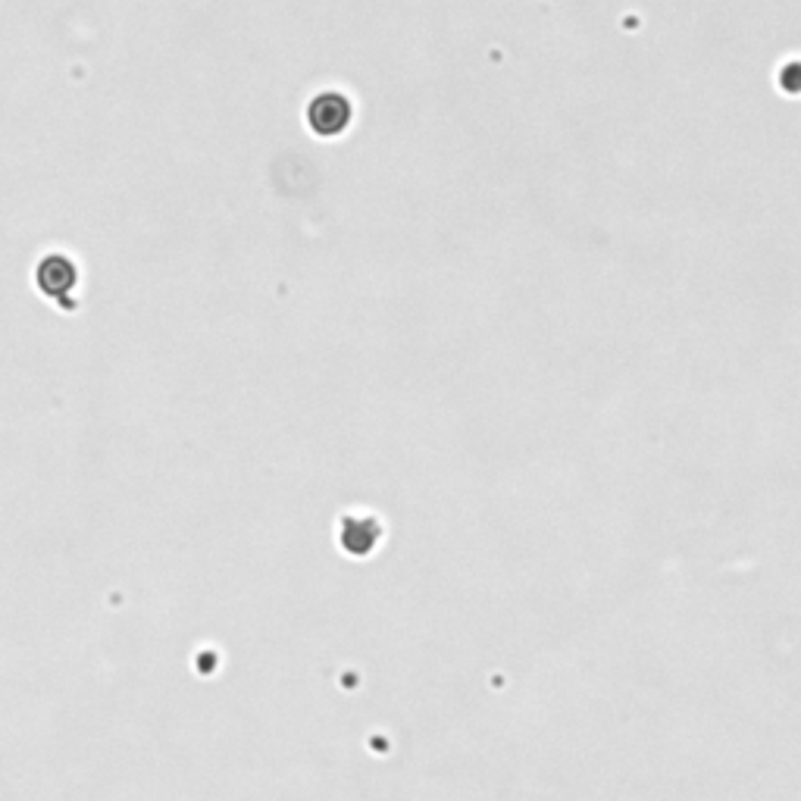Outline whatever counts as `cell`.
<instances>
[{
	"instance_id": "cell-1",
	"label": "cell",
	"mask_w": 801,
	"mask_h": 801,
	"mask_svg": "<svg viewBox=\"0 0 801 801\" xmlns=\"http://www.w3.org/2000/svg\"><path fill=\"white\" fill-rule=\"evenodd\" d=\"M307 123L317 135L345 132L348 123H351V101L345 94H335V91L317 94L310 101V107H307Z\"/></svg>"
},
{
	"instance_id": "cell-2",
	"label": "cell",
	"mask_w": 801,
	"mask_h": 801,
	"mask_svg": "<svg viewBox=\"0 0 801 801\" xmlns=\"http://www.w3.org/2000/svg\"><path fill=\"white\" fill-rule=\"evenodd\" d=\"M79 282V270L66 254H51L44 257L38 266V288L47 298H66Z\"/></svg>"
}]
</instances>
